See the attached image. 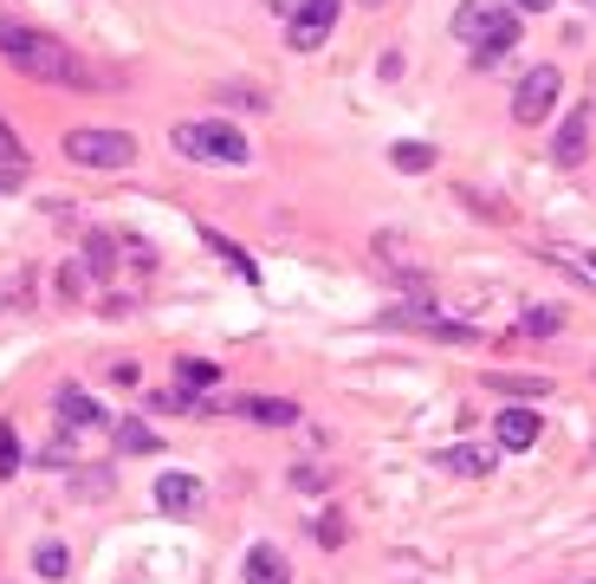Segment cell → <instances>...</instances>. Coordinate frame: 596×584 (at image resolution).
Instances as JSON below:
<instances>
[{
  "label": "cell",
  "instance_id": "21",
  "mask_svg": "<svg viewBox=\"0 0 596 584\" xmlns=\"http://www.w3.org/2000/svg\"><path fill=\"white\" fill-rule=\"evenodd\" d=\"M558 325H564V311H558V306H532V311L519 318V331H525V338H552Z\"/></svg>",
  "mask_w": 596,
  "mask_h": 584
},
{
  "label": "cell",
  "instance_id": "27",
  "mask_svg": "<svg viewBox=\"0 0 596 584\" xmlns=\"http://www.w3.org/2000/svg\"><path fill=\"white\" fill-rule=\"evenodd\" d=\"M137 377H143V370H137L130 357H117V364H111V384H123V389H130V384H137Z\"/></svg>",
  "mask_w": 596,
  "mask_h": 584
},
{
  "label": "cell",
  "instance_id": "3",
  "mask_svg": "<svg viewBox=\"0 0 596 584\" xmlns=\"http://www.w3.org/2000/svg\"><path fill=\"white\" fill-rule=\"evenodd\" d=\"M169 143H176V156H188V162H208V169H247V162H254L247 137H240L227 117H188V123H176V130H169Z\"/></svg>",
  "mask_w": 596,
  "mask_h": 584
},
{
  "label": "cell",
  "instance_id": "5",
  "mask_svg": "<svg viewBox=\"0 0 596 584\" xmlns=\"http://www.w3.org/2000/svg\"><path fill=\"white\" fill-rule=\"evenodd\" d=\"M558 91H564L558 66H532V72L519 78V91H513V117H519V123H545L552 105H558Z\"/></svg>",
  "mask_w": 596,
  "mask_h": 584
},
{
  "label": "cell",
  "instance_id": "4",
  "mask_svg": "<svg viewBox=\"0 0 596 584\" xmlns=\"http://www.w3.org/2000/svg\"><path fill=\"white\" fill-rule=\"evenodd\" d=\"M66 156H72L78 169H130V162H137V137H130V130L78 123V130H66Z\"/></svg>",
  "mask_w": 596,
  "mask_h": 584
},
{
  "label": "cell",
  "instance_id": "11",
  "mask_svg": "<svg viewBox=\"0 0 596 584\" xmlns=\"http://www.w3.org/2000/svg\"><path fill=\"white\" fill-rule=\"evenodd\" d=\"M240 416H247V423H260V428H292L298 423V403H286V396H247V403H240Z\"/></svg>",
  "mask_w": 596,
  "mask_h": 584
},
{
  "label": "cell",
  "instance_id": "16",
  "mask_svg": "<svg viewBox=\"0 0 596 584\" xmlns=\"http://www.w3.org/2000/svg\"><path fill=\"white\" fill-rule=\"evenodd\" d=\"M486 389H499V396H525V403L552 396V384H545V377H506V370H486Z\"/></svg>",
  "mask_w": 596,
  "mask_h": 584
},
{
  "label": "cell",
  "instance_id": "23",
  "mask_svg": "<svg viewBox=\"0 0 596 584\" xmlns=\"http://www.w3.org/2000/svg\"><path fill=\"white\" fill-rule=\"evenodd\" d=\"M0 306H33V273L7 279V286H0Z\"/></svg>",
  "mask_w": 596,
  "mask_h": 584
},
{
  "label": "cell",
  "instance_id": "18",
  "mask_svg": "<svg viewBox=\"0 0 596 584\" xmlns=\"http://www.w3.org/2000/svg\"><path fill=\"white\" fill-rule=\"evenodd\" d=\"M201 240H208V247H215V254H221L227 267L240 273V279H260V273H254V260H247V247H234V240H227V234H215V228H201Z\"/></svg>",
  "mask_w": 596,
  "mask_h": 584
},
{
  "label": "cell",
  "instance_id": "9",
  "mask_svg": "<svg viewBox=\"0 0 596 584\" xmlns=\"http://www.w3.org/2000/svg\"><path fill=\"white\" fill-rule=\"evenodd\" d=\"M499 448H532V442H538V409H519V403H513V409H499Z\"/></svg>",
  "mask_w": 596,
  "mask_h": 584
},
{
  "label": "cell",
  "instance_id": "24",
  "mask_svg": "<svg viewBox=\"0 0 596 584\" xmlns=\"http://www.w3.org/2000/svg\"><path fill=\"white\" fill-rule=\"evenodd\" d=\"M311 533H318V545H344V513H318Z\"/></svg>",
  "mask_w": 596,
  "mask_h": 584
},
{
  "label": "cell",
  "instance_id": "10",
  "mask_svg": "<svg viewBox=\"0 0 596 584\" xmlns=\"http://www.w3.org/2000/svg\"><path fill=\"white\" fill-rule=\"evenodd\" d=\"M247 584H292V565H286V552L260 540L254 552H247Z\"/></svg>",
  "mask_w": 596,
  "mask_h": 584
},
{
  "label": "cell",
  "instance_id": "29",
  "mask_svg": "<svg viewBox=\"0 0 596 584\" xmlns=\"http://www.w3.org/2000/svg\"><path fill=\"white\" fill-rule=\"evenodd\" d=\"M20 182H27V169H13V162H0V195H7V189H20Z\"/></svg>",
  "mask_w": 596,
  "mask_h": 584
},
{
  "label": "cell",
  "instance_id": "30",
  "mask_svg": "<svg viewBox=\"0 0 596 584\" xmlns=\"http://www.w3.org/2000/svg\"><path fill=\"white\" fill-rule=\"evenodd\" d=\"M519 13H545V7H558V0H513Z\"/></svg>",
  "mask_w": 596,
  "mask_h": 584
},
{
  "label": "cell",
  "instance_id": "28",
  "mask_svg": "<svg viewBox=\"0 0 596 584\" xmlns=\"http://www.w3.org/2000/svg\"><path fill=\"white\" fill-rule=\"evenodd\" d=\"M59 293H66V299H78V293H85V273L66 267V273H59Z\"/></svg>",
  "mask_w": 596,
  "mask_h": 584
},
{
  "label": "cell",
  "instance_id": "13",
  "mask_svg": "<svg viewBox=\"0 0 596 584\" xmlns=\"http://www.w3.org/2000/svg\"><path fill=\"white\" fill-rule=\"evenodd\" d=\"M156 448H162V435H156L143 416H123V423H117V455H156Z\"/></svg>",
  "mask_w": 596,
  "mask_h": 584
},
{
  "label": "cell",
  "instance_id": "17",
  "mask_svg": "<svg viewBox=\"0 0 596 584\" xmlns=\"http://www.w3.org/2000/svg\"><path fill=\"white\" fill-rule=\"evenodd\" d=\"M33 572H39V578H52V584H59L66 572H72V552H66L59 540H46V545L33 552Z\"/></svg>",
  "mask_w": 596,
  "mask_h": 584
},
{
  "label": "cell",
  "instance_id": "19",
  "mask_svg": "<svg viewBox=\"0 0 596 584\" xmlns=\"http://www.w3.org/2000/svg\"><path fill=\"white\" fill-rule=\"evenodd\" d=\"M441 467H447V474H467V481H474V474H486V467H493V455H486V448H447Z\"/></svg>",
  "mask_w": 596,
  "mask_h": 584
},
{
  "label": "cell",
  "instance_id": "2",
  "mask_svg": "<svg viewBox=\"0 0 596 584\" xmlns=\"http://www.w3.org/2000/svg\"><path fill=\"white\" fill-rule=\"evenodd\" d=\"M454 33L474 46V66L493 72L519 46V13H513V0H460L454 7Z\"/></svg>",
  "mask_w": 596,
  "mask_h": 584
},
{
  "label": "cell",
  "instance_id": "15",
  "mask_svg": "<svg viewBox=\"0 0 596 584\" xmlns=\"http://www.w3.org/2000/svg\"><path fill=\"white\" fill-rule=\"evenodd\" d=\"M117 234H85V273H98V279H111V267H117Z\"/></svg>",
  "mask_w": 596,
  "mask_h": 584
},
{
  "label": "cell",
  "instance_id": "20",
  "mask_svg": "<svg viewBox=\"0 0 596 584\" xmlns=\"http://www.w3.org/2000/svg\"><path fill=\"white\" fill-rule=\"evenodd\" d=\"M389 162H396L403 176H421V169H435V150H428V143H396Z\"/></svg>",
  "mask_w": 596,
  "mask_h": 584
},
{
  "label": "cell",
  "instance_id": "12",
  "mask_svg": "<svg viewBox=\"0 0 596 584\" xmlns=\"http://www.w3.org/2000/svg\"><path fill=\"white\" fill-rule=\"evenodd\" d=\"M59 423H66V428H98V423H105V409H98L85 389L66 384V389H59Z\"/></svg>",
  "mask_w": 596,
  "mask_h": 584
},
{
  "label": "cell",
  "instance_id": "25",
  "mask_svg": "<svg viewBox=\"0 0 596 584\" xmlns=\"http://www.w3.org/2000/svg\"><path fill=\"white\" fill-rule=\"evenodd\" d=\"M292 487L318 494V487H331V474H325V467H292Z\"/></svg>",
  "mask_w": 596,
  "mask_h": 584
},
{
  "label": "cell",
  "instance_id": "7",
  "mask_svg": "<svg viewBox=\"0 0 596 584\" xmlns=\"http://www.w3.org/2000/svg\"><path fill=\"white\" fill-rule=\"evenodd\" d=\"M590 123H596V111H590V105H577V111L564 117L558 143H552V156H558L564 169H570V162H584V156H590Z\"/></svg>",
  "mask_w": 596,
  "mask_h": 584
},
{
  "label": "cell",
  "instance_id": "1",
  "mask_svg": "<svg viewBox=\"0 0 596 584\" xmlns=\"http://www.w3.org/2000/svg\"><path fill=\"white\" fill-rule=\"evenodd\" d=\"M0 59L20 78H39V85H105V72H91L66 39L39 33L27 20H0Z\"/></svg>",
  "mask_w": 596,
  "mask_h": 584
},
{
  "label": "cell",
  "instance_id": "26",
  "mask_svg": "<svg viewBox=\"0 0 596 584\" xmlns=\"http://www.w3.org/2000/svg\"><path fill=\"white\" fill-rule=\"evenodd\" d=\"M0 162H13V169H27V150H20V137L0 123Z\"/></svg>",
  "mask_w": 596,
  "mask_h": 584
},
{
  "label": "cell",
  "instance_id": "22",
  "mask_svg": "<svg viewBox=\"0 0 596 584\" xmlns=\"http://www.w3.org/2000/svg\"><path fill=\"white\" fill-rule=\"evenodd\" d=\"M0 474H20V435H13V423H0Z\"/></svg>",
  "mask_w": 596,
  "mask_h": 584
},
{
  "label": "cell",
  "instance_id": "32",
  "mask_svg": "<svg viewBox=\"0 0 596 584\" xmlns=\"http://www.w3.org/2000/svg\"><path fill=\"white\" fill-rule=\"evenodd\" d=\"M590 273H596V254H590Z\"/></svg>",
  "mask_w": 596,
  "mask_h": 584
},
{
  "label": "cell",
  "instance_id": "8",
  "mask_svg": "<svg viewBox=\"0 0 596 584\" xmlns=\"http://www.w3.org/2000/svg\"><path fill=\"white\" fill-rule=\"evenodd\" d=\"M156 506L162 513H195L201 506V481L195 474H156Z\"/></svg>",
  "mask_w": 596,
  "mask_h": 584
},
{
  "label": "cell",
  "instance_id": "14",
  "mask_svg": "<svg viewBox=\"0 0 596 584\" xmlns=\"http://www.w3.org/2000/svg\"><path fill=\"white\" fill-rule=\"evenodd\" d=\"M215 384H221V364H208V357H182L176 364V389H188V396H201Z\"/></svg>",
  "mask_w": 596,
  "mask_h": 584
},
{
  "label": "cell",
  "instance_id": "31",
  "mask_svg": "<svg viewBox=\"0 0 596 584\" xmlns=\"http://www.w3.org/2000/svg\"><path fill=\"white\" fill-rule=\"evenodd\" d=\"M364 7H383V0H364Z\"/></svg>",
  "mask_w": 596,
  "mask_h": 584
},
{
  "label": "cell",
  "instance_id": "6",
  "mask_svg": "<svg viewBox=\"0 0 596 584\" xmlns=\"http://www.w3.org/2000/svg\"><path fill=\"white\" fill-rule=\"evenodd\" d=\"M337 7H344V0H298L292 27H286V39H292V52H318V46L331 39V27H337Z\"/></svg>",
  "mask_w": 596,
  "mask_h": 584
}]
</instances>
